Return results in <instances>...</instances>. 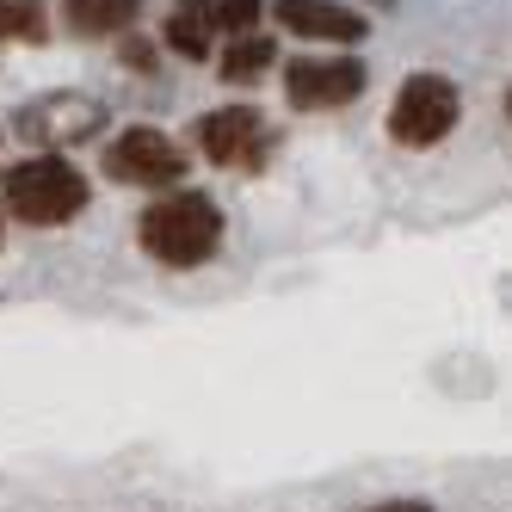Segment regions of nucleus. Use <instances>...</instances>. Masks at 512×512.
Wrapping results in <instances>:
<instances>
[{
	"label": "nucleus",
	"instance_id": "5",
	"mask_svg": "<svg viewBox=\"0 0 512 512\" xmlns=\"http://www.w3.org/2000/svg\"><path fill=\"white\" fill-rule=\"evenodd\" d=\"M105 173H112L118 186H173V179L186 173V155H179V142H167L161 130H124L112 149H105Z\"/></svg>",
	"mask_w": 512,
	"mask_h": 512
},
{
	"label": "nucleus",
	"instance_id": "10",
	"mask_svg": "<svg viewBox=\"0 0 512 512\" xmlns=\"http://www.w3.org/2000/svg\"><path fill=\"white\" fill-rule=\"evenodd\" d=\"M272 62H278L272 38H266V31H253V38H235V44L223 50V75H229V81H260Z\"/></svg>",
	"mask_w": 512,
	"mask_h": 512
},
{
	"label": "nucleus",
	"instance_id": "3",
	"mask_svg": "<svg viewBox=\"0 0 512 512\" xmlns=\"http://www.w3.org/2000/svg\"><path fill=\"white\" fill-rule=\"evenodd\" d=\"M457 124V87L445 75H414L401 81L395 105H389V136L401 149H432V142H445Z\"/></svg>",
	"mask_w": 512,
	"mask_h": 512
},
{
	"label": "nucleus",
	"instance_id": "9",
	"mask_svg": "<svg viewBox=\"0 0 512 512\" xmlns=\"http://www.w3.org/2000/svg\"><path fill=\"white\" fill-rule=\"evenodd\" d=\"M142 13V0H68V31L81 38H112Z\"/></svg>",
	"mask_w": 512,
	"mask_h": 512
},
{
	"label": "nucleus",
	"instance_id": "7",
	"mask_svg": "<svg viewBox=\"0 0 512 512\" xmlns=\"http://www.w3.org/2000/svg\"><path fill=\"white\" fill-rule=\"evenodd\" d=\"M278 25L297 31V38H315V44H358L371 19H358L340 0H278Z\"/></svg>",
	"mask_w": 512,
	"mask_h": 512
},
{
	"label": "nucleus",
	"instance_id": "13",
	"mask_svg": "<svg viewBox=\"0 0 512 512\" xmlns=\"http://www.w3.org/2000/svg\"><path fill=\"white\" fill-rule=\"evenodd\" d=\"M371 512H432L426 500H389V506H371Z\"/></svg>",
	"mask_w": 512,
	"mask_h": 512
},
{
	"label": "nucleus",
	"instance_id": "14",
	"mask_svg": "<svg viewBox=\"0 0 512 512\" xmlns=\"http://www.w3.org/2000/svg\"><path fill=\"white\" fill-rule=\"evenodd\" d=\"M506 118H512V93H506Z\"/></svg>",
	"mask_w": 512,
	"mask_h": 512
},
{
	"label": "nucleus",
	"instance_id": "12",
	"mask_svg": "<svg viewBox=\"0 0 512 512\" xmlns=\"http://www.w3.org/2000/svg\"><path fill=\"white\" fill-rule=\"evenodd\" d=\"M260 19V0H216V31H229V38H253Z\"/></svg>",
	"mask_w": 512,
	"mask_h": 512
},
{
	"label": "nucleus",
	"instance_id": "2",
	"mask_svg": "<svg viewBox=\"0 0 512 512\" xmlns=\"http://www.w3.org/2000/svg\"><path fill=\"white\" fill-rule=\"evenodd\" d=\"M0 198H7V210L19 216V223L56 229V223H75V216L87 210V173L68 167V161H56V155H38V161L7 167Z\"/></svg>",
	"mask_w": 512,
	"mask_h": 512
},
{
	"label": "nucleus",
	"instance_id": "11",
	"mask_svg": "<svg viewBox=\"0 0 512 512\" xmlns=\"http://www.w3.org/2000/svg\"><path fill=\"white\" fill-rule=\"evenodd\" d=\"M44 0H0V38L7 44H44Z\"/></svg>",
	"mask_w": 512,
	"mask_h": 512
},
{
	"label": "nucleus",
	"instance_id": "4",
	"mask_svg": "<svg viewBox=\"0 0 512 512\" xmlns=\"http://www.w3.org/2000/svg\"><path fill=\"white\" fill-rule=\"evenodd\" d=\"M284 93L297 112H334L364 93V62L352 56H303L284 68Z\"/></svg>",
	"mask_w": 512,
	"mask_h": 512
},
{
	"label": "nucleus",
	"instance_id": "8",
	"mask_svg": "<svg viewBox=\"0 0 512 512\" xmlns=\"http://www.w3.org/2000/svg\"><path fill=\"white\" fill-rule=\"evenodd\" d=\"M167 44H173L179 56L204 62L210 44H216V0H179V7L167 13Z\"/></svg>",
	"mask_w": 512,
	"mask_h": 512
},
{
	"label": "nucleus",
	"instance_id": "1",
	"mask_svg": "<svg viewBox=\"0 0 512 512\" xmlns=\"http://www.w3.org/2000/svg\"><path fill=\"white\" fill-rule=\"evenodd\" d=\"M136 235H142V253H149V260H161L173 272H192L216 253V241H223V210H216L204 192H167L161 204L142 210Z\"/></svg>",
	"mask_w": 512,
	"mask_h": 512
},
{
	"label": "nucleus",
	"instance_id": "6",
	"mask_svg": "<svg viewBox=\"0 0 512 512\" xmlns=\"http://www.w3.org/2000/svg\"><path fill=\"white\" fill-rule=\"evenodd\" d=\"M198 142L216 167H253L266 155V118L247 112V105H223V112L198 118Z\"/></svg>",
	"mask_w": 512,
	"mask_h": 512
}]
</instances>
